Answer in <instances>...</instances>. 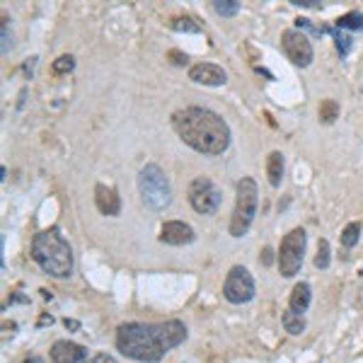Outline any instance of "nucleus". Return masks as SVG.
<instances>
[{"label": "nucleus", "instance_id": "21", "mask_svg": "<svg viewBox=\"0 0 363 363\" xmlns=\"http://www.w3.org/2000/svg\"><path fill=\"white\" fill-rule=\"evenodd\" d=\"M359 238H361V225H359V223H349V225L342 230V245H344L347 250L356 247V245H359Z\"/></svg>", "mask_w": 363, "mask_h": 363}, {"label": "nucleus", "instance_id": "2", "mask_svg": "<svg viewBox=\"0 0 363 363\" xmlns=\"http://www.w3.org/2000/svg\"><path fill=\"white\" fill-rule=\"evenodd\" d=\"M174 133L201 155H223L230 148V126L220 114L206 107H184L172 114Z\"/></svg>", "mask_w": 363, "mask_h": 363}, {"label": "nucleus", "instance_id": "25", "mask_svg": "<svg viewBox=\"0 0 363 363\" xmlns=\"http://www.w3.org/2000/svg\"><path fill=\"white\" fill-rule=\"evenodd\" d=\"M296 29H298V32H310L313 37H322V34H325V27H315L313 22L308 20V17H298V20H296Z\"/></svg>", "mask_w": 363, "mask_h": 363}, {"label": "nucleus", "instance_id": "9", "mask_svg": "<svg viewBox=\"0 0 363 363\" xmlns=\"http://www.w3.org/2000/svg\"><path fill=\"white\" fill-rule=\"evenodd\" d=\"M281 46H284V54L289 56V61L296 63V66L308 68L310 63H313V58H315L313 44H310V39L303 32H298L296 27L286 29V32L281 34Z\"/></svg>", "mask_w": 363, "mask_h": 363}, {"label": "nucleus", "instance_id": "10", "mask_svg": "<svg viewBox=\"0 0 363 363\" xmlns=\"http://www.w3.org/2000/svg\"><path fill=\"white\" fill-rule=\"evenodd\" d=\"M49 354L54 363H92L87 349L75 342H68V339H58V342L51 344Z\"/></svg>", "mask_w": 363, "mask_h": 363}, {"label": "nucleus", "instance_id": "22", "mask_svg": "<svg viewBox=\"0 0 363 363\" xmlns=\"http://www.w3.org/2000/svg\"><path fill=\"white\" fill-rule=\"evenodd\" d=\"M213 10L220 17H235L240 13V3H238V0H216Z\"/></svg>", "mask_w": 363, "mask_h": 363}, {"label": "nucleus", "instance_id": "26", "mask_svg": "<svg viewBox=\"0 0 363 363\" xmlns=\"http://www.w3.org/2000/svg\"><path fill=\"white\" fill-rule=\"evenodd\" d=\"M0 32H3V44H0V51H3V56H8L10 49H13V34H10L8 20H5V17H3V27H0Z\"/></svg>", "mask_w": 363, "mask_h": 363}, {"label": "nucleus", "instance_id": "4", "mask_svg": "<svg viewBox=\"0 0 363 363\" xmlns=\"http://www.w3.org/2000/svg\"><path fill=\"white\" fill-rule=\"evenodd\" d=\"M138 191L150 211H165L172 203V184L155 162H148L138 172Z\"/></svg>", "mask_w": 363, "mask_h": 363}, {"label": "nucleus", "instance_id": "1", "mask_svg": "<svg viewBox=\"0 0 363 363\" xmlns=\"http://www.w3.org/2000/svg\"><path fill=\"white\" fill-rule=\"evenodd\" d=\"M186 325L182 320L165 322H124L116 327V349L131 361L157 363L167 351L177 349L186 339Z\"/></svg>", "mask_w": 363, "mask_h": 363}, {"label": "nucleus", "instance_id": "12", "mask_svg": "<svg viewBox=\"0 0 363 363\" xmlns=\"http://www.w3.org/2000/svg\"><path fill=\"white\" fill-rule=\"evenodd\" d=\"M189 80L199 85H208V87H220L228 83L225 70L216 63H196L189 68Z\"/></svg>", "mask_w": 363, "mask_h": 363}, {"label": "nucleus", "instance_id": "7", "mask_svg": "<svg viewBox=\"0 0 363 363\" xmlns=\"http://www.w3.org/2000/svg\"><path fill=\"white\" fill-rule=\"evenodd\" d=\"M257 294V286H255V279L252 274L247 272L245 267H233L225 277V284H223V298L233 306H245L250 303L252 298Z\"/></svg>", "mask_w": 363, "mask_h": 363}, {"label": "nucleus", "instance_id": "19", "mask_svg": "<svg viewBox=\"0 0 363 363\" xmlns=\"http://www.w3.org/2000/svg\"><path fill=\"white\" fill-rule=\"evenodd\" d=\"M335 27L337 29H361L363 32V13H359V10H351V13L337 17Z\"/></svg>", "mask_w": 363, "mask_h": 363}, {"label": "nucleus", "instance_id": "20", "mask_svg": "<svg viewBox=\"0 0 363 363\" xmlns=\"http://www.w3.org/2000/svg\"><path fill=\"white\" fill-rule=\"evenodd\" d=\"M169 27H172L174 32H184V34H199V32H201V27H199L191 17H174V20L169 22Z\"/></svg>", "mask_w": 363, "mask_h": 363}, {"label": "nucleus", "instance_id": "31", "mask_svg": "<svg viewBox=\"0 0 363 363\" xmlns=\"http://www.w3.org/2000/svg\"><path fill=\"white\" fill-rule=\"evenodd\" d=\"M63 325H66V330H73V332H78L80 330V322L78 320H63Z\"/></svg>", "mask_w": 363, "mask_h": 363}, {"label": "nucleus", "instance_id": "27", "mask_svg": "<svg viewBox=\"0 0 363 363\" xmlns=\"http://www.w3.org/2000/svg\"><path fill=\"white\" fill-rule=\"evenodd\" d=\"M167 58H172L174 66H186V61H189V58H186V54H182V51H169Z\"/></svg>", "mask_w": 363, "mask_h": 363}, {"label": "nucleus", "instance_id": "18", "mask_svg": "<svg viewBox=\"0 0 363 363\" xmlns=\"http://www.w3.org/2000/svg\"><path fill=\"white\" fill-rule=\"evenodd\" d=\"M318 114H320L322 124H335L339 119V102H335V99H322Z\"/></svg>", "mask_w": 363, "mask_h": 363}, {"label": "nucleus", "instance_id": "30", "mask_svg": "<svg viewBox=\"0 0 363 363\" xmlns=\"http://www.w3.org/2000/svg\"><path fill=\"white\" fill-rule=\"evenodd\" d=\"M274 252H272V247H264V250H262V257H259V262H262V264H272V262H274Z\"/></svg>", "mask_w": 363, "mask_h": 363}, {"label": "nucleus", "instance_id": "3", "mask_svg": "<svg viewBox=\"0 0 363 363\" xmlns=\"http://www.w3.org/2000/svg\"><path fill=\"white\" fill-rule=\"evenodd\" d=\"M32 259L44 274L54 279H68L73 274V247L58 228H46L32 240Z\"/></svg>", "mask_w": 363, "mask_h": 363}, {"label": "nucleus", "instance_id": "6", "mask_svg": "<svg viewBox=\"0 0 363 363\" xmlns=\"http://www.w3.org/2000/svg\"><path fill=\"white\" fill-rule=\"evenodd\" d=\"M306 245H308V235L303 228H294L289 235H284V240H281L277 264L284 279H294L301 272L303 257H306Z\"/></svg>", "mask_w": 363, "mask_h": 363}, {"label": "nucleus", "instance_id": "24", "mask_svg": "<svg viewBox=\"0 0 363 363\" xmlns=\"http://www.w3.org/2000/svg\"><path fill=\"white\" fill-rule=\"evenodd\" d=\"M54 73L56 75H66V73H70V70L75 68V58L70 56V54H63V56H58L56 61H54Z\"/></svg>", "mask_w": 363, "mask_h": 363}, {"label": "nucleus", "instance_id": "16", "mask_svg": "<svg viewBox=\"0 0 363 363\" xmlns=\"http://www.w3.org/2000/svg\"><path fill=\"white\" fill-rule=\"evenodd\" d=\"M281 325H284V330L289 332V335H294V337L303 335V332H306V327H308L306 318L294 313V310H286V313L281 315Z\"/></svg>", "mask_w": 363, "mask_h": 363}, {"label": "nucleus", "instance_id": "8", "mask_svg": "<svg viewBox=\"0 0 363 363\" xmlns=\"http://www.w3.org/2000/svg\"><path fill=\"white\" fill-rule=\"evenodd\" d=\"M186 199H189L191 208L201 216H213L220 206V189L208 177H196L186 189Z\"/></svg>", "mask_w": 363, "mask_h": 363}, {"label": "nucleus", "instance_id": "5", "mask_svg": "<svg viewBox=\"0 0 363 363\" xmlns=\"http://www.w3.org/2000/svg\"><path fill=\"white\" fill-rule=\"evenodd\" d=\"M257 206H259V189H257V182L252 177H242L238 182L235 208H233L230 228H228L233 238L247 235V230L252 228V220H255V216H257Z\"/></svg>", "mask_w": 363, "mask_h": 363}, {"label": "nucleus", "instance_id": "11", "mask_svg": "<svg viewBox=\"0 0 363 363\" xmlns=\"http://www.w3.org/2000/svg\"><path fill=\"white\" fill-rule=\"evenodd\" d=\"M196 240L194 228L184 220H167L160 228V242L165 245H174V247H182V245H191Z\"/></svg>", "mask_w": 363, "mask_h": 363}, {"label": "nucleus", "instance_id": "17", "mask_svg": "<svg viewBox=\"0 0 363 363\" xmlns=\"http://www.w3.org/2000/svg\"><path fill=\"white\" fill-rule=\"evenodd\" d=\"M325 34H332V37H335L339 56L347 58L349 51H351V46H354V39H351V34H347L344 29H337V27H325Z\"/></svg>", "mask_w": 363, "mask_h": 363}, {"label": "nucleus", "instance_id": "14", "mask_svg": "<svg viewBox=\"0 0 363 363\" xmlns=\"http://www.w3.org/2000/svg\"><path fill=\"white\" fill-rule=\"evenodd\" d=\"M310 303H313V289H310V284H306V281H301V284H296L294 294L289 298V310L303 315L310 308Z\"/></svg>", "mask_w": 363, "mask_h": 363}, {"label": "nucleus", "instance_id": "29", "mask_svg": "<svg viewBox=\"0 0 363 363\" xmlns=\"http://www.w3.org/2000/svg\"><path fill=\"white\" fill-rule=\"evenodd\" d=\"M92 363H119L112 354H95L92 356Z\"/></svg>", "mask_w": 363, "mask_h": 363}, {"label": "nucleus", "instance_id": "32", "mask_svg": "<svg viewBox=\"0 0 363 363\" xmlns=\"http://www.w3.org/2000/svg\"><path fill=\"white\" fill-rule=\"evenodd\" d=\"M25 363H44V359H39V356H29Z\"/></svg>", "mask_w": 363, "mask_h": 363}, {"label": "nucleus", "instance_id": "28", "mask_svg": "<svg viewBox=\"0 0 363 363\" xmlns=\"http://www.w3.org/2000/svg\"><path fill=\"white\" fill-rule=\"evenodd\" d=\"M294 5H298V8H322V3L320 0H291Z\"/></svg>", "mask_w": 363, "mask_h": 363}, {"label": "nucleus", "instance_id": "23", "mask_svg": "<svg viewBox=\"0 0 363 363\" xmlns=\"http://www.w3.org/2000/svg\"><path fill=\"white\" fill-rule=\"evenodd\" d=\"M332 262V252H330V242L327 240H320L318 242V255H315V267L318 269H327Z\"/></svg>", "mask_w": 363, "mask_h": 363}, {"label": "nucleus", "instance_id": "13", "mask_svg": "<svg viewBox=\"0 0 363 363\" xmlns=\"http://www.w3.org/2000/svg\"><path fill=\"white\" fill-rule=\"evenodd\" d=\"M95 206L102 216H119L121 213V199L112 186L97 184L95 186Z\"/></svg>", "mask_w": 363, "mask_h": 363}, {"label": "nucleus", "instance_id": "15", "mask_svg": "<svg viewBox=\"0 0 363 363\" xmlns=\"http://www.w3.org/2000/svg\"><path fill=\"white\" fill-rule=\"evenodd\" d=\"M284 155L279 150H272L267 157V177L272 186H281V179H284Z\"/></svg>", "mask_w": 363, "mask_h": 363}]
</instances>
